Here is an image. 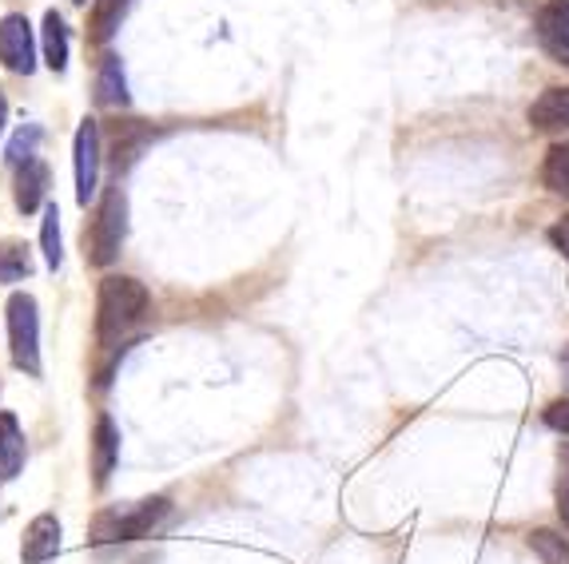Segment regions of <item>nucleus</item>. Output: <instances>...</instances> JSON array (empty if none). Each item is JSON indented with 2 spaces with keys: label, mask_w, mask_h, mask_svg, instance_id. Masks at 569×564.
Returning a JSON list of instances; mask_svg holds the SVG:
<instances>
[{
  "label": "nucleus",
  "mask_w": 569,
  "mask_h": 564,
  "mask_svg": "<svg viewBox=\"0 0 569 564\" xmlns=\"http://www.w3.org/2000/svg\"><path fill=\"white\" fill-rule=\"evenodd\" d=\"M4 123H9V104H4V92H0V135H4Z\"/></svg>",
  "instance_id": "obj_25"
},
{
  "label": "nucleus",
  "mask_w": 569,
  "mask_h": 564,
  "mask_svg": "<svg viewBox=\"0 0 569 564\" xmlns=\"http://www.w3.org/2000/svg\"><path fill=\"white\" fill-rule=\"evenodd\" d=\"M558 517L569 528V445L558 450Z\"/></svg>",
  "instance_id": "obj_22"
},
{
  "label": "nucleus",
  "mask_w": 569,
  "mask_h": 564,
  "mask_svg": "<svg viewBox=\"0 0 569 564\" xmlns=\"http://www.w3.org/2000/svg\"><path fill=\"white\" fill-rule=\"evenodd\" d=\"M32 274V254L20 239H0V282H20Z\"/></svg>",
  "instance_id": "obj_18"
},
{
  "label": "nucleus",
  "mask_w": 569,
  "mask_h": 564,
  "mask_svg": "<svg viewBox=\"0 0 569 564\" xmlns=\"http://www.w3.org/2000/svg\"><path fill=\"white\" fill-rule=\"evenodd\" d=\"M561 374H566V382H569V346L561 350Z\"/></svg>",
  "instance_id": "obj_26"
},
{
  "label": "nucleus",
  "mask_w": 569,
  "mask_h": 564,
  "mask_svg": "<svg viewBox=\"0 0 569 564\" xmlns=\"http://www.w3.org/2000/svg\"><path fill=\"white\" fill-rule=\"evenodd\" d=\"M533 32H538L546 57L569 68V0H546L533 17Z\"/></svg>",
  "instance_id": "obj_6"
},
{
  "label": "nucleus",
  "mask_w": 569,
  "mask_h": 564,
  "mask_svg": "<svg viewBox=\"0 0 569 564\" xmlns=\"http://www.w3.org/2000/svg\"><path fill=\"white\" fill-rule=\"evenodd\" d=\"M72 160H77V199L88 208V199L100 188V128L96 120H80Z\"/></svg>",
  "instance_id": "obj_7"
},
{
  "label": "nucleus",
  "mask_w": 569,
  "mask_h": 564,
  "mask_svg": "<svg viewBox=\"0 0 569 564\" xmlns=\"http://www.w3.org/2000/svg\"><path fill=\"white\" fill-rule=\"evenodd\" d=\"M541 183H546V191H553V195L569 199V143H553V148L546 151V160H541Z\"/></svg>",
  "instance_id": "obj_16"
},
{
  "label": "nucleus",
  "mask_w": 569,
  "mask_h": 564,
  "mask_svg": "<svg viewBox=\"0 0 569 564\" xmlns=\"http://www.w3.org/2000/svg\"><path fill=\"white\" fill-rule=\"evenodd\" d=\"M128 75H123V64L116 52H104L100 57V68H96V104L104 108H128Z\"/></svg>",
  "instance_id": "obj_11"
},
{
  "label": "nucleus",
  "mask_w": 569,
  "mask_h": 564,
  "mask_svg": "<svg viewBox=\"0 0 569 564\" xmlns=\"http://www.w3.org/2000/svg\"><path fill=\"white\" fill-rule=\"evenodd\" d=\"M24 457H29V445H24V430L12 414H0V477L12 481L24 470Z\"/></svg>",
  "instance_id": "obj_12"
},
{
  "label": "nucleus",
  "mask_w": 569,
  "mask_h": 564,
  "mask_svg": "<svg viewBox=\"0 0 569 564\" xmlns=\"http://www.w3.org/2000/svg\"><path fill=\"white\" fill-rule=\"evenodd\" d=\"M541 417H546V425H550L553 433L569 437V397H558V402H550Z\"/></svg>",
  "instance_id": "obj_23"
},
{
  "label": "nucleus",
  "mask_w": 569,
  "mask_h": 564,
  "mask_svg": "<svg viewBox=\"0 0 569 564\" xmlns=\"http://www.w3.org/2000/svg\"><path fill=\"white\" fill-rule=\"evenodd\" d=\"M0 64L17 75L37 72V37L24 12H9L0 17Z\"/></svg>",
  "instance_id": "obj_5"
},
{
  "label": "nucleus",
  "mask_w": 569,
  "mask_h": 564,
  "mask_svg": "<svg viewBox=\"0 0 569 564\" xmlns=\"http://www.w3.org/2000/svg\"><path fill=\"white\" fill-rule=\"evenodd\" d=\"M40 246H44V263L57 271L64 263V246H60V208L44 203V219H40Z\"/></svg>",
  "instance_id": "obj_19"
},
{
  "label": "nucleus",
  "mask_w": 569,
  "mask_h": 564,
  "mask_svg": "<svg viewBox=\"0 0 569 564\" xmlns=\"http://www.w3.org/2000/svg\"><path fill=\"white\" fill-rule=\"evenodd\" d=\"M44 195H48V168L40 160H29L20 163L17 171V208L24 211V215H32V211L44 208Z\"/></svg>",
  "instance_id": "obj_13"
},
{
  "label": "nucleus",
  "mask_w": 569,
  "mask_h": 564,
  "mask_svg": "<svg viewBox=\"0 0 569 564\" xmlns=\"http://www.w3.org/2000/svg\"><path fill=\"white\" fill-rule=\"evenodd\" d=\"M533 132H569V88H546L526 112Z\"/></svg>",
  "instance_id": "obj_10"
},
{
  "label": "nucleus",
  "mask_w": 569,
  "mask_h": 564,
  "mask_svg": "<svg viewBox=\"0 0 569 564\" xmlns=\"http://www.w3.org/2000/svg\"><path fill=\"white\" fill-rule=\"evenodd\" d=\"M171 513L168 497H148L136 501L132 508H116V513H100L92 525V541L96 545H123V541H140V536H152L163 525V517Z\"/></svg>",
  "instance_id": "obj_2"
},
{
  "label": "nucleus",
  "mask_w": 569,
  "mask_h": 564,
  "mask_svg": "<svg viewBox=\"0 0 569 564\" xmlns=\"http://www.w3.org/2000/svg\"><path fill=\"white\" fill-rule=\"evenodd\" d=\"M37 143H40V128L37 123H29V128H20L17 135H12V143H9V163H29V160H37Z\"/></svg>",
  "instance_id": "obj_21"
},
{
  "label": "nucleus",
  "mask_w": 569,
  "mask_h": 564,
  "mask_svg": "<svg viewBox=\"0 0 569 564\" xmlns=\"http://www.w3.org/2000/svg\"><path fill=\"white\" fill-rule=\"evenodd\" d=\"M530 548L541 556V564H569V541L553 528H533Z\"/></svg>",
  "instance_id": "obj_20"
},
{
  "label": "nucleus",
  "mask_w": 569,
  "mask_h": 564,
  "mask_svg": "<svg viewBox=\"0 0 569 564\" xmlns=\"http://www.w3.org/2000/svg\"><path fill=\"white\" fill-rule=\"evenodd\" d=\"M9 350L12 366L24 370L29 377H40V311L37 299L24 291L9 299Z\"/></svg>",
  "instance_id": "obj_4"
},
{
  "label": "nucleus",
  "mask_w": 569,
  "mask_h": 564,
  "mask_svg": "<svg viewBox=\"0 0 569 564\" xmlns=\"http://www.w3.org/2000/svg\"><path fill=\"white\" fill-rule=\"evenodd\" d=\"M136 0H96L92 17H88V40L96 44H108L116 37V29L123 24V17L132 12Z\"/></svg>",
  "instance_id": "obj_14"
},
{
  "label": "nucleus",
  "mask_w": 569,
  "mask_h": 564,
  "mask_svg": "<svg viewBox=\"0 0 569 564\" xmlns=\"http://www.w3.org/2000/svg\"><path fill=\"white\" fill-rule=\"evenodd\" d=\"M152 140V128H143L140 120H128L116 128V168H132L143 143Z\"/></svg>",
  "instance_id": "obj_17"
},
{
  "label": "nucleus",
  "mask_w": 569,
  "mask_h": 564,
  "mask_svg": "<svg viewBox=\"0 0 569 564\" xmlns=\"http://www.w3.org/2000/svg\"><path fill=\"white\" fill-rule=\"evenodd\" d=\"M44 64L52 72H64L68 68V29L60 12H44Z\"/></svg>",
  "instance_id": "obj_15"
},
{
  "label": "nucleus",
  "mask_w": 569,
  "mask_h": 564,
  "mask_svg": "<svg viewBox=\"0 0 569 564\" xmlns=\"http://www.w3.org/2000/svg\"><path fill=\"white\" fill-rule=\"evenodd\" d=\"M123 235H128V195L120 188H108L100 208H96L92 231L84 235L88 263L92 266H112L120 259Z\"/></svg>",
  "instance_id": "obj_3"
},
{
  "label": "nucleus",
  "mask_w": 569,
  "mask_h": 564,
  "mask_svg": "<svg viewBox=\"0 0 569 564\" xmlns=\"http://www.w3.org/2000/svg\"><path fill=\"white\" fill-rule=\"evenodd\" d=\"M72 4H88V0H72Z\"/></svg>",
  "instance_id": "obj_27"
},
{
  "label": "nucleus",
  "mask_w": 569,
  "mask_h": 564,
  "mask_svg": "<svg viewBox=\"0 0 569 564\" xmlns=\"http://www.w3.org/2000/svg\"><path fill=\"white\" fill-rule=\"evenodd\" d=\"M546 239H550L553 251H561L569 259V215H561L558 223H553L550 231H546Z\"/></svg>",
  "instance_id": "obj_24"
},
{
  "label": "nucleus",
  "mask_w": 569,
  "mask_h": 564,
  "mask_svg": "<svg viewBox=\"0 0 569 564\" xmlns=\"http://www.w3.org/2000/svg\"><path fill=\"white\" fill-rule=\"evenodd\" d=\"M60 553V521L52 513H40L24 528V541H20V561L24 564H44Z\"/></svg>",
  "instance_id": "obj_8"
},
{
  "label": "nucleus",
  "mask_w": 569,
  "mask_h": 564,
  "mask_svg": "<svg viewBox=\"0 0 569 564\" xmlns=\"http://www.w3.org/2000/svg\"><path fill=\"white\" fill-rule=\"evenodd\" d=\"M152 306V294L132 274H108L96 291V339L100 346L120 342L132 326H140Z\"/></svg>",
  "instance_id": "obj_1"
},
{
  "label": "nucleus",
  "mask_w": 569,
  "mask_h": 564,
  "mask_svg": "<svg viewBox=\"0 0 569 564\" xmlns=\"http://www.w3.org/2000/svg\"><path fill=\"white\" fill-rule=\"evenodd\" d=\"M116 457H120V430H116L112 417L100 414L92 425V481H96V490H104L108 485V477H112V470H116Z\"/></svg>",
  "instance_id": "obj_9"
}]
</instances>
